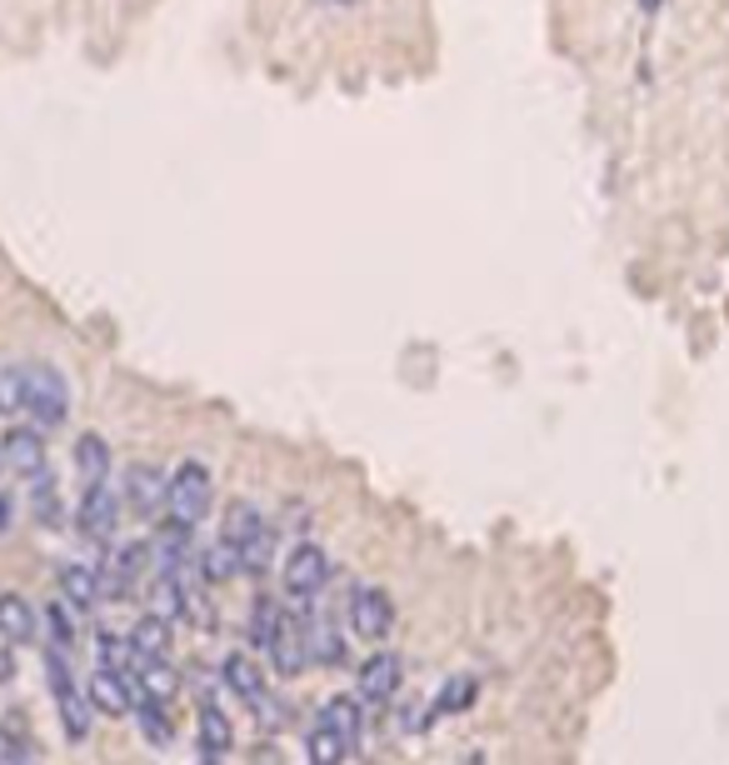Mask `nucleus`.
<instances>
[{
  "label": "nucleus",
  "mask_w": 729,
  "mask_h": 765,
  "mask_svg": "<svg viewBox=\"0 0 729 765\" xmlns=\"http://www.w3.org/2000/svg\"><path fill=\"white\" fill-rule=\"evenodd\" d=\"M225 545H235L240 555V575H260L270 565V551H275V531H270V521L255 511L250 501H230L225 511V535H220Z\"/></svg>",
  "instance_id": "1"
},
{
  "label": "nucleus",
  "mask_w": 729,
  "mask_h": 765,
  "mask_svg": "<svg viewBox=\"0 0 729 765\" xmlns=\"http://www.w3.org/2000/svg\"><path fill=\"white\" fill-rule=\"evenodd\" d=\"M210 505H215V481H210V471L200 461H185L175 475H170L165 515L175 525H190V531H195V525L210 515Z\"/></svg>",
  "instance_id": "2"
},
{
  "label": "nucleus",
  "mask_w": 729,
  "mask_h": 765,
  "mask_svg": "<svg viewBox=\"0 0 729 765\" xmlns=\"http://www.w3.org/2000/svg\"><path fill=\"white\" fill-rule=\"evenodd\" d=\"M20 381H26V411L20 415H36V425H45V431L65 425L70 391H65V375H60L55 365H20Z\"/></svg>",
  "instance_id": "3"
},
{
  "label": "nucleus",
  "mask_w": 729,
  "mask_h": 765,
  "mask_svg": "<svg viewBox=\"0 0 729 765\" xmlns=\"http://www.w3.org/2000/svg\"><path fill=\"white\" fill-rule=\"evenodd\" d=\"M45 681H50V691H55V711H60L65 735H70V741H85V735H90V701L75 691V681H70L60 645H50V655H45Z\"/></svg>",
  "instance_id": "4"
},
{
  "label": "nucleus",
  "mask_w": 729,
  "mask_h": 765,
  "mask_svg": "<svg viewBox=\"0 0 729 765\" xmlns=\"http://www.w3.org/2000/svg\"><path fill=\"white\" fill-rule=\"evenodd\" d=\"M389 625H395V601H389L379 585H355V591H350V631L375 645L389 635Z\"/></svg>",
  "instance_id": "5"
},
{
  "label": "nucleus",
  "mask_w": 729,
  "mask_h": 765,
  "mask_svg": "<svg viewBox=\"0 0 729 765\" xmlns=\"http://www.w3.org/2000/svg\"><path fill=\"white\" fill-rule=\"evenodd\" d=\"M150 561H155V551H150L145 541L120 545V551L110 555V565L100 571V595H115V601H120V595H130L140 581H145V575H155V571H150Z\"/></svg>",
  "instance_id": "6"
},
{
  "label": "nucleus",
  "mask_w": 729,
  "mask_h": 765,
  "mask_svg": "<svg viewBox=\"0 0 729 765\" xmlns=\"http://www.w3.org/2000/svg\"><path fill=\"white\" fill-rule=\"evenodd\" d=\"M330 585V555L320 551L315 541H300L295 551L285 555V591L295 595V601H305V595H320Z\"/></svg>",
  "instance_id": "7"
},
{
  "label": "nucleus",
  "mask_w": 729,
  "mask_h": 765,
  "mask_svg": "<svg viewBox=\"0 0 729 765\" xmlns=\"http://www.w3.org/2000/svg\"><path fill=\"white\" fill-rule=\"evenodd\" d=\"M75 525L85 541H110L120 525V495L110 491L105 481L85 485V495H80V505H75Z\"/></svg>",
  "instance_id": "8"
},
{
  "label": "nucleus",
  "mask_w": 729,
  "mask_h": 765,
  "mask_svg": "<svg viewBox=\"0 0 729 765\" xmlns=\"http://www.w3.org/2000/svg\"><path fill=\"white\" fill-rule=\"evenodd\" d=\"M165 491H170V475L155 471V465H130L125 485H120V495H125V511L140 515V521H150L155 511H165Z\"/></svg>",
  "instance_id": "9"
},
{
  "label": "nucleus",
  "mask_w": 729,
  "mask_h": 765,
  "mask_svg": "<svg viewBox=\"0 0 729 765\" xmlns=\"http://www.w3.org/2000/svg\"><path fill=\"white\" fill-rule=\"evenodd\" d=\"M270 661H275V671L280 675H300L310 665V631H305V615H295V611H285L280 615V631H275V641H270Z\"/></svg>",
  "instance_id": "10"
},
{
  "label": "nucleus",
  "mask_w": 729,
  "mask_h": 765,
  "mask_svg": "<svg viewBox=\"0 0 729 765\" xmlns=\"http://www.w3.org/2000/svg\"><path fill=\"white\" fill-rule=\"evenodd\" d=\"M0 465H6L10 475H20V481H36V475L45 471V441H40L36 431H6Z\"/></svg>",
  "instance_id": "11"
},
{
  "label": "nucleus",
  "mask_w": 729,
  "mask_h": 765,
  "mask_svg": "<svg viewBox=\"0 0 729 765\" xmlns=\"http://www.w3.org/2000/svg\"><path fill=\"white\" fill-rule=\"evenodd\" d=\"M225 685L250 705V711H270V691H265V671L255 665V655L235 651L225 655Z\"/></svg>",
  "instance_id": "12"
},
{
  "label": "nucleus",
  "mask_w": 729,
  "mask_h": 765,
  "mask_svg": "<svg viewBox=\"0 0 729 765\" xmlns=\"http://www.w3.org/2000/svg\"><path fill=\"white\" fill-rule=\"evenodd\" d=\"M399 675H405L399 655L395 651H375L365 665H360V695H365L369 705H385L389 695L399 691Z\"/></svg>",
  "instance_id": "13"
},
{
  "label": "nucleus",
  "mask_w": 729,
  "mask_h": 765,
  "mask_svg": "<svg viewBox=\"0 0 729 765\" xmlns=\"http://www.w3.org/2000/svg\"><path fill=\"white\" fill-rule=\"evenodd\" d=\"M85 701L95 705V711H105V715H125L130 705H135V695H130V675L100 665V671L90 675V685H85Z\"/></svg>",
  "instance_id": "14"
},
{
  "label": "nucleus",
  "mask_w": 729,
  "mask_h": 765,
  "mask_svg": "<svg viewBox=\"0 0 729 765\" xmlns=\"http://www.w3.org/2000/svg\"><path fill=\"white\" fill-rule=\"evenodd\" d=\"M305 631H310V661H315V665H340V661H345V641H340L335 615H330V611H310L305 615Z\"/></svg>",
  "instance_id": "15"
},
{
  "label": "nucleus",
  "mask_w": 729,
  "mask_h": 765,
  "mask_svg": "<svg viewBox=\"0 0 729 765\" xmlns=\"http://www.w3.org/2000/svg\"><path fill=\"white\" fill-rule=\"evenodd\" d=\"M36 625H40V615H36V605L26 601V595H0V635H6L10 645H26V641H36Z\"/></svg>",
  "instance_id": "16"
},
{
  "label": "nucleus",
  "mask_w": 729,
  "mask_h": 765,
  "mask_svg": "<svg viewBox=\"0 0 729 765\" xmlns=\"http://www.w3.org/2000/svg\"><path fill=\"white\" fill-rule=\"evenodd\" d=\"M75 471H80V481H85V485L105 481V475H110V445H105V435H95V431L80 435V441H75Z\"/></svg>",
  "instance_id": "17"
},
{
  "label": "nucleus",
  "mask_w": 729,
  "mask_h": 765,
  "mask_svg": "<svg viewBox=\"0 0 729 765\" xmlns=\"http://www.w3.org/2000/svg\"><path fill=\"white\" fill-rule=\"evenodd\" d=\"M135 655H170V621L165 615H140L135 631H130V661Z\"/></svg>",
  "instance_id": "18"
},
{
  "label": "nucleus",
  "mask_w": 729,
  "mask_h": 765,
  "mask_svg": "<svg viewBox=\"0 0 729 765\" xmlns=\"http://www.w3.org/2000/svg\"><path fill=\"white\" fill-rule=\"evenodd\" d=\"M60 595H65V605H75V611H90V605L100 601V575L90 571V565H65V571H60Z\"/></svg>",
  "instance_id": "19"
},
{
  "label": "nucleus",
  "mask_w": 729,
  "mask_h": 765,
  "mask_svg": "<svg viewBox=\"0 0 729 765\" xmlns=\"http://www.w3.org/2000/svg\"><path fill=\"white\" fill-rule=\"evenodd\" d=\"M280 615H285V605H280L275 595H255V601H250V641H255L260 655H265L270 641H275Z\"/></svg>",
  "instance_id": "20"
},
{
  "label": "nucleus",
  "mask_w": 729,
  "mask_h": 765,
  "mask_svg": "<svg viewBox=\"0 0 729 765\" xmlns=\"http://www.w3.org/2000/svg\"><path fill=\"white\" fill-rule=\"evenodd\" d=\"M305 745H310V765H340L350 751H355V745H350L340 731H330L325 721H320L315 731H310V741H305Z\"/></svg>",
  "instance_id": "21"
},
{
  "label": "nucleus",
  "mask_w": 729,
  "mask_h": 765,
  "mask_svg": "<svg viewBox=\"0 0 729 765\" xmlns=\"http://www.w3.org/2000/svg\"><path fill=\"white\" fill-rule=\"evenodd\" d=\"M200 745H205V755H225L230 751V721H225V711H220L215 701L200 705Z\"/></svg>",
  "instance_id": "22"
},
{
  "label": "nucleus",
  "mask_w": 729,
  "mask_h": 765,
  "mask_svg": "<svg viewBox=\"0 0 729 765\" xmlns=\"http://www.w3.org/2000/svg\"><path fill=\"white\" fill-rule=\"evenodd\" d=\"M235 575H240V555H235V545L215 541L205 555H200V581L220 585V581H235Z\"/></svg>",
  "instance_id": "23"
},
{
  "label": "nucleus",
  "mask_w": 729,
  "mask_h": 765,
  "mask_svg": "<svg viewBox=\"0 0 729 765\" xmlns=\"http://www.w3.org/2000/svg\"><path fill=\"white\" fill-rule=\"evenodd\" d=\"M135 721H140V731H145V741L150 745H170V715H165V705L160 701H150V695H135Z\"/></svg>",
  "instance_id": "24"
},
{
  "label": "nucleus",
  "mask_w": 729,
  "mask_h": 765,
  "mask_svg": "<svg viewBox=\"0 0 729 765\" xmlns=\"http://www.w3.org/2000/svg\"><path fill=\"white\" fill-rule=\"evenodd\" d=\"M320 721H325L330 731H340V735H345L350 745L360 741V705L350 701V695H335V701H330L325 711H320Z\"/></svg>",
  "instance_id": "25"
},
{
  "label": "nucleus",
  "mask_w": 729,
  "mask_h": 765,
  "mask_svg": "<svg viewBox=\"0 0 729 765\" xmlns=\"http://www.w3.org/2000/svg\"><path fill=\"white\" fill-rule=\"evenodd\" d=\"M30 511H36V521H45V525L60 521V491H55V481H50V471H40L36 481H30Z\"/></svg>",
  "instance_id": "26"
},
{
  "label": "nucleus",
  "mask_w": 729,
  "mask_h": 765,
  "mask_svg": "<svg viewBox=\"0 0 729 765\" xmlns=\"http://www.w3.org/2000/svg\"><path fill=\"white\" fill-rule=\"evenodd\" d=\"M26 411V381H20V365H0V415H20Z\"/></svg>",
  "instance_id": "27"
},
{
  "label": "nucleus",
  "mask_w": 729,
  "mask_h": 765,
  "mask_svg": "<svg viewBox=\"0 0 729 765\" xmlns=\"http://www.w3.org/2000/svg\"><path fill=\"white\" fill-rule=\"evenodd\" d=\"M45 625H50V635H55L60 651H65L70 641H75V615H70V605H65V601L50 605V611H45Z\"/></svg>",
  "instance_id": "28"
},
{
  "label": "nucleus",
  "mask_w": 729,
  "mask_h": 765,
  "mask_svg": "<svg viewBox=\"0 0 729 765\" xmlns=\"http://www.w3.org/2000/svg\"><path fill=\"white\" fill-rule=\"evenodd\" d=\"M100 665H105V671H120V675H125V665H130V641H120V635H100Z\"/></svg>",
  "instance_id": "29"
},
{
  "label": "nucleus",
  "mask_w": 729,
  "mask_h": 765,
  "mask_svg": "<svg viewBox=\"0 0 729 765\" xmlns=\"http://www.w3.org/2000/svg\"><path fill=\"white\" fill-rule=\"evenodd\" d=\"M469 691H475V681L469 675H455V681L439 691V705H435V715H445V711H455V705H469Z\"/></svg>",
  "instance_id": "30"
},
{
  "label": "nucleus",
  "mask_w": 729,
  "mask_h": 765,
  "mask_svg": "<svg viewBox=\"0 0 729 765\" xmlns=\"http://www.w3.org/2000/svg\"><path fill=\"white\" fill-rule=\"evenodd\" d=\"M0 765H36V751L20 735H0Z\"/></svg>",
  "instance_id": "31"
},
{
  "label": "nucleus",
  "mask_w": 729,
  "mask_h": 765,
  "mask_svg": "<svg viewBox=\"0 0 729 765\" xmlns=\"http://www.w3.org/2000/svg\"><path fill=\"white\" fill-rule=\"evenodd\" d=\"M10 515H16V505H10V495H0V535L10 531Z\"/></svg>",
  "instance_id": "32"
},
{
  "label": "nucleus",
  "mask_w": 729,
  "mask_h": 765,
  "mask_svg": "<svg viewBox=\"0 0 729 765\" xmlns=\"http://www.w3.org/2000/svg\"><path fill=\"white\" fill-rule=\"evenodd\" d=\"M0 641H6V635H0ZM10 675V655H6V645H0V681H6Z\"/></svg>",
  "instance_id": "33"
},
{
  "label": "nucleus",
  "mask_w": 729,
  "mask_h": 765,
  "mask_svg": "<svg viewBox=\"0 0 729 765\" xmlns=\"http://www.w3.org/2000/svg\"><path fill=\"white\" fill-rule=\"evenodd\" d=\"M639 6H645V11H649V16H655V11H659V6H665V0H639Z\"/></svg>",
  "instance_id": "34"
},
{
  "label": "nucleus",
  "mask_w": 729,
  "mask_h": 765,
  "mask_svg": "<svg viewBox=\"0 0 729 765\" xmlns=\"http://www.w3.org/2000/svg\"><path fill=\"white\" fill-rule=\"evenodd\" d=\"M340 6H350V0H340Z\"/></svg>",
  "instance_id": "35"
}]
</instances>
